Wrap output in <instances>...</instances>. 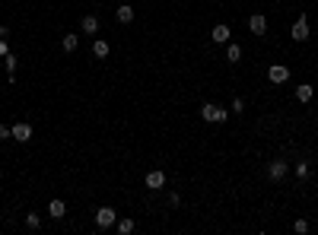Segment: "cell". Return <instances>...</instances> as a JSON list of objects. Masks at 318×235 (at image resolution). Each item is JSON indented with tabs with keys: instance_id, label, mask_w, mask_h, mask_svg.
Wrapping results in <instances>:
<instances>
[{
	"instance_id": "cell-4",
	"label": "cell",
	"mask_w": 318,
	"mask_h": 235,
	"mask_svg": "<svg viewBox=\"0 0 318 235\" xmlns=\"http://www.w3.org/2000/svg\"><path fill=\"white\" fill-rule=\"evenodd\" d=\"M267 178L270 181H283L287 178V162H283V159H274V162L267 165Z\"/></svg>"
},
{
	"instance_id": "cell-23",
	"label": "cell",
	"mask_w": 318,
	"mask_h": 235,
	"mask_svg": "<svg viewBox=\"0 0 318 235\" xmlns=\"http://www.w3.org/2000/svg\"><path fill=\"white\" fill-rule=\"evenodd\" d=\"M232 111L242 115V111H245V99H232Z\"/></svg>"
},
{
	"instance_id": "cell-9",
	"label": "cell",
	"mask_w": 318,
	"mask_h": 235,
	"mask_svg": "<svg viewBox=\"0 0 318 235\" xmlns=\"http://www.w3.org/2000/svg\"><path fill=\"white\" fill-rule=\"evenodd\" d=\"M229 35H232V32H229V26H226V23L213 26V32H210V38H213L216 45H226V42H229Z\"/></svg>"
},
{
	"instance_id": "cell-6",
	"label": "cell",
	"mask_w": 318,
	"mask_h": 235,
	"mask_svg": "<svg viewBox=\"0 0 318 235\" xmlns=\"http://www.w3.org/2000/svg\"><path fill=\"white\" fill-rule=\"evenodd\" d=\"M267 79H270V83H287V79H289V67L274 64V67L267 70Z\"/></svg>"
},
{
	"instance_id": "cell-24",
	"label": "cell",
	"mask_w": 318,
	"mask_h": 235,
	"mask_svg": "<svg viewBox=\"0 0 318 235\" xmlns=\"http://www.w3.org/2000/svg\"><path fill=\"white\" fill-rule=\"evenodd\" d=\"M3 54H10V45H6V38H0V57Z\"/></svg>"
},
{
	"instance_id": "cell-18",
	"label": "cell",
	"mask_w": 318,
	"mask_h": 235,
	"mask_svg": "<svg viewBox=\"0 0 318 235\" xmlns=\"http://www.w3.org/2000/svg\"><path fill=\"white\" fill-rule=\"evenodd\" d=\"M293 232L296 235H306L309 232V223H306V219H296V223H293Z\"/></svg>"
},
{
	"instance_id": "cell-16",
	"label": "cell",
	"mask_w": 318,
	"mask_h": 235,
	"mask_svg": "<svg viewBox=\"0 0 318 235\" xmlns=\"http://www.w3.org/2000/svg\"><path fill=\"white\" fill-rule=\"evenodd\" d=\"M115 226H118V232H121V235H131V232H134V219H118Z\"/></svg>"
},
{
	"instance_id": "cell-10",
	"label": "cell",
	"mask_w": 318,
	"mask_h": 235,
	"mask_svg": "<svg viewBox=\"0 0 318 235\" xmlns=\"http://www.w3.org/2000/svg\"><path fill=\"white\" fill-rule=\"evenodd\" d=\"M115 16H118V23H124V26L134 23V6L131 3H121L118 10H115Z\"/></svg>"
},
{
	"instance_id": "cell-2",
	"label": "cell",
	"mask_w": 318,
	"mask_h": 235,
	"mask_svg": "<svg viewBox=\"0 0 318 235\" xmlns=\"http://www.w3.org/2000/svg\"><path fill=\"white\" fill-rule=\"evenodd\" d=\"M115 223H118V213H115L112 207H99L96 210V226L99 229H112Z\"/></svg>"
},
{
	"instance_id": "cell-17",
	"label": "cell",
	"mask_w": 318,
	"mask_h": 235,
	"mask_svg": "<svg viewBox=\"0 0 318 235\" xmlns=\"http://www.w3.org/2000/svg\"><path fill=\"white\" fill-rule=\"evenodd\" d=\"M226 57L232 60V64H235V60H242V48H239V45H229V48H226Z\"/></svg>"
},
{
	"instance_id": "cell-5",
	"label": "cell",
	"mask_w": 318,
	"mask_h": 235,
	"mask_svg": "<svg viewBox=\"0 0 318 235\" xmlns=\"http://www.w3.org/2000/svg\"><path fill=\"white\" fill-rule=\"evenodd\" d=\"M248 29H252L255 35H264V32H267V16H264V13H255V16H248Z\"/></svg>"
},
{
	"instance_id": "cell-13",
	"label": "cell",
	"mask_w": 318,
	"mask_h": 235,
	"mask_svg": "<svg viewBox=\"0 0 318 235\" xmlns=\"http://www.w3.org/2000/svg\"><path fill=\"white\" fill-rule=\"evenodd\" d=\"M312 83H302V86H296V99H299V102H312Z\"/></svg>"
},
{
	"instance_id": "cell-15",
	"label": "cell",
	"mask_w": 318,
	"mask_h": 235,
	"mask_svg": "<svg viewBox=\"0 0 318 235\" xmlns=\"http://www.w3.org/2000/svg\"><path fill=\"white\" fill-rule=\"evenodd\" d=\"M92 54L96 57H108V42L105 38H96V42H92Z\"/></svg>"
},
{
	"instance_id": "cell-22",
	"label": "cell",
	"mask_w": 318,
	"mask_h": 235,
	"mask_svg": "<svg viewBox=\"0 0 318 235\" xmlns=\"http://www.w3.org/2000/svg\"><path fill=\"white\" fill-rule=\"evenodd\" d=\"M296 175H299V178H309V162H296Z\"/></svg>"
},
{
	"instance_id": "cell-19",
	"label": "cell",
	"mask_w": 318,
	"mask_h": 235,
	"mask_svg": "<svg viewBox=\"0 0 318 235\" xmlns=\"http://www.w3.org/2000/svg\"><path fill=\"white\" fill-rule=\"evenodd\" d=\"M26 226H29V229H38V226H42V219H38V213H29V216H26Z\"/></svg>"
},
{
	"instance_id": "cell-8",
	"label": "cell",
	"mask_w": 318,
	"mask_h": 235,
	"mask_svg": "<svg viewBox=\"0 0 318 235\" xmlns=\"http://www.w3.org/2000/svg\"><path fill=\"white\" fill-rule=\"evenodd\" d=\"M146 187H150V191H162V187H166V172H150V175H146Z\"/></svg>"
},
{
	"instance_id": "cell-11",
	"label": "cell",
	"mask_w": 318,
	"mask_h": 235,
	"mask_svg": "<svg viewBox=\"0 0 318 235\" xmlns=\"http://www.w3.org/2000/svg\"><path fill=\"white\" fill-rule=\"evenodd\" d=\"M64 213H67V204H64V200H51V204H48V216L51 219H64Z\"/></svg>"
},
{
	"instance_id": "cell-3",
	"label": "cell",
	"mask_w": 318,
	"mask_h": 235,
	"mask_svg": "<svg viewBox=\"0 0 318 235\" xmlns=\"http://www.w3.org/2000/svg\"><path fill=\"white\" fill-rule=\"evenodd\" d=\"M13 140H16V143H29V140H32V124H29V121L13 124Z\"/></svg>"
},
{
	"instance_id": "cell-21",
	"label": "cell",
	"mask_w": 318,
	"mask_h": 235,
	"mask_svg": "<svg viewBox=\"0 0 318 235\" xmlns=\"http://www.w3.org/2000/svg\"><path fill=\"white\" fill-rule=\"evenodd\" d=\"M3 64H6V73L16 70V57H13V54H3Z\"/></svg>"
},
{
	"instance_id": "cell-7",
	"label": "cell",
	"mask_w": 318,
	"mask_h": 235,
	"mask_svg": "<svg viewBox=\"0 0 318 235\" xmlns=\"http://www.w3.org/2000/svg\"><path fill=\"white\" fill-rule=\"evenodd\" d=\"M306 38H309V19L299 16L296 26H293V42H306Z\"/></svg>"
},
{
	"instance_id": "cell-1",
	"label": "cell",
	"mask_w": 318,
	"mask_h": 235,
	"mask_svg": "<svg viewBox=\"0 0 318 235\" xmlns=\"http://www.w3.org/2000/svg\"><path fill=\"white\" fill-rule=\"evenodd\" d=\"M201 118H204L207 124H223V121L229 118V111L223 108V105H213V102H207L204 108H201Z\"/></svg>"
},
{
	"instance_id": "cell-25",
	"label": "cell",
	"mask_w": 318,
	"mask_h": 235,
	"mask_svg": "<svg viewBox=\"0 0 318 235\" xmlns=\"http://www.w3.org/2000/svg\"><path fill=\"white\" fill-rule=\"evenodd\" d=\"M0 38H10V32H6V26H0Z\"/></svg>"
},
{
	"instance_id": "cell-20",
	"label": "cell",
	"mask_w": 318,
	"mask_h": 235,
	"mask_svg": "<svg viewBox=\"0 0 318 235\" xmlns=\"http://www.w3.org/2000/svg\"><path fill=\"white\" fill-rule=\"evenodd\" d=\"M3 140H13V127L0 124V143H3Z\"/></svg>"
},
{
	"instance_id": "cell-14",
	"label": "cell",
	"mask_w": 318,
	"mask_h": 235,
	"mask_svg": "<svg viewBox=\"0 0 318 235\" xmlns=\"http://www.w3.org/2000/svg\"><path fill=\"white\" fill-rule=\"evenodd\" d=\"M60 45H64V51H77V45H80V35H73V32H67V35L60 38Z\"/></svg>"
},
{
	"instance_id": "cell-12",
	"label": "cell",
	"mask_w": 318,
	"mask_h": 235,
	"mask_svg": "<svg viewBox=\"0 0 318 235\" xmlns=\"http://www.w3.org/2000/svg\"><path fill=\"white\" fill-rule=\"evenodd\" d=\"M83 32H86V35H96V32H99V19L92 16V13H86V16H83Z\"/></svg>"
}]
</instances>
